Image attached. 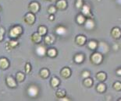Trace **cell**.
Here are the masks:
<instances>
[{"label":"cell","mask_w":121,"mask_h":101,"mask_svg":"<svg viewBox=\"0 0 121 101\" xmlns=\"http://www.w3.org/2000/svg\"><path fill=\"white\" fill-rule=\"evenodd\" d=\"M92 82H92V79L87 77L85 78V79H84V85L87 87H90V86H91Z\"/></svg>","instance_id":"23"},{"label":"cell","mask_w":121,"mask_h":101,"mask_svg":"<svg viewBox=\"0 0 121 101\" xmlns=\"http://www.w3.org/2000/svg\"><path fill=\"white\" fill-rule=\"evenodd\" d=\"M17 44H18V42L15 40H11V41H9V45L11 48H14L15 47L17 46Z\"/></svg>","instance_id":"32"},{"label":"cell","mask_w":121,"mask_h":101,"mask_svg":"<svg viewBox=\"0 0 121 101\" xmlns=\"http://www.w3.org/2000/svg\"><path fill=\"white\" fill-rule=\"evenodd\" d=\"M51 84H52V87H56L60 84V80H59V79H57V78L53 77L52 79V81H51Z\"/></svg>","instance_id":"27"},{"label":"cell","mask_w":121,"mask_h":101,"mask_svg":"<svg viewBox=\"0 0 121 101\" xmlns=\"http://www.w3.org/2000/svg\"><path fill=\"white\" fill-rule=\"evenodd\" d=\"M111 35L113 38L115 39H119L120 37V35H121V32H120V28L118 27H115L113 28L111 31Z\"/></svg>","instance_id":"6"},{"label":"cell","mask_w":121,"mask_h":101,"mask_svg":"<svg viewBox=\"0 0 121 101\" xmlns=\"http://www.w3.org/2000/svg\"><path fill=\"white\" fill-rule=\"evenodd\" d=\"M47 1H49V2H54L55 0H47Z\"/></svg>","instance_id":"41"},{"label":"cell","mask_w":121,"mask_h":101,"mask_svg":"<svg viewBox=\"0 0 121 101\" xmlns=\"http://www.w3.org/2000/svg\"><path fill=\"white\" fill-rule=\"evenodd\" d=\"M89 76H90V72L87 71H84L83 73H82V77H84V78H87Z\"/></svg>","instance_id":"36"},{"label":"cell","mask_w":121,"mask_h":101,"mask_svg":"<svg viewBox=\"0 0 121 101\" xmlns=\"http://www.w3.org/2000/svg\"><path fill=\"white\" fill-rule=\"evenodd\" d=\"M23 32V29L20 26H16L13 27L9 31V36L12 38H17L18 36H20Z\"/></svg>","instance_id":"1"},{"label":"cell","mask_w":121,"mask_h":101,"mask_svg":"<svg viewBox=\"0 0 121 101\" xmlns=\"http://www.w3.org/2000/svg\"><path fill=\"white\" fill-rule=\"evenodd\" d=\"M91 60L95 65H99L102 61V55L99 52L94 53L91 57Z\"/></svg>","instance_id":"2"},{"label":"cell","mask_w":121,"mask_h":101,"mask_svg":"<svg viewBox=\"0 0 121 101\" xmlns=\"http://www.w3.org/2000/svg\"><path fill=\"white\" fill-rule=\"evenodd\" d=\"M27 93L30 97H35L38 94V88L36 86V85H30V86L28 88Z\"/></svg>","instance_id":"3"},{"label":"cell","mask_w":121,"mask_h":101,"mask_svg":"<svg viewBox=\"0 0 121 101\" xmlns=\"http://www.w3.org/2000/svg\"><path fill=\"white\" fill-rule=\"evenodd\" d=\"M95 22L92 19H87L85 22V28L87 30H92L95 27Z\"/></svg>","instance_id":"8"},{"label":"cell","mask_w":121,"mask_h":101,"mask_svg":"<svg viewBox=\"0 0 121 101\" xmlns=\"http://www.w3.org/2000/svg\"><path fill=\"white\" fill-rule=\"evenodd\" d=\"M0 10H1V8H0Z\"/></svg>","instance_id":"42"},{"label":"cell","mask_w":121,"mask_h":101,"mask_svg":"<svg viewBox=\"0 0 121 101\" xmlns=\"http://www.w3.org/2000/svg\"><path fill=\"white\" fill-rule=\"evenodd\" d=\"M30 64L27 63L26 65V72H27V73L30 72Z\"/></svg>","instance_id":"37"},{"label":"cell","mask_w":121,"mask_h":101,"mask_svg":"<svg viewBox=\"0 0 121 101\" xmlns=\"http://www.w3.org/2000/svg\"><path fill=\"white\" fill-rule=\"evenodd\" d=\"M117 73L118 76H120V75H121V70H120V69L117 70Z\"/></svg>","instance_id":"38"},{"label":"cell","mask_w":121,"mask_h":101,"mask_svg":"<svg viewBox=\"0 0 121 101\" xmlns=\"http://www.w3.org/2000/svg\"><path fill=\"white\" fill-rule=\"evenodd\" d=\"M66 32V28L63 27V26H59V27L56 29V33L59 35H64Z\"/></svg>","instance_id":"16"},{"label":"cell","mask_w":121,"mask_h":101,"mask_svg":"<svg viewBox=\"0 0 121 101\" xmlns=\"http://www.w3.org/2000/svg\"><path fill=\"white\" fill-rule=\"evenodd\" d=\"M82 5H83V1L82 0H78L76 2V6L77 8H78V9H80V8H81L82 6Z\"/></svg>","instance_id":"34"},{"label":"cell","mask_w":121,"mask_h":101,"mask_svg":"<svg viewBox=\"0 0 121 101\" xmlns=\"http://www.w3.org/2000/svg\"><path fill=\"white\" fill-rule=\"evenodd\" d=\"M96 78L99 81H105V79H106V75H105V73H104V72H99V73L97 74Z\"/></svg>","instance_id":"20"},{"label":"cell","mask_w":121,"mask_h":101,"mask_svg":"<svg viewBox=\"0 0 121 101\" xmlns=\"http://www.w3.org/2000/svg\"><path fill=\"white\" fill-rule=\"evenodd\" d=\"M4 32H5L4 28H2V27L0 28V41H2V39H3Z\"/></svg>","instance_id":"35"},{"label":"cell","mask_w":121,"mask_h":101,"mask_svg":"<svg viewBox=\"0 0 121 101\" xmlns=\"http://www.w3.org/2000/svg\"><path fill=\"white\" fill-rule=\"evenodd\" d=\"M97 47H99V51H101L102 53H106L109 51V47L106 44V43H105V42H101Z\"/></svg>","instance_id":"7"},{"label":"cell","mask_w":121,"mask_h":101,"mask_svg":"<svg viewBox=\"0 0 121 101\" xmlns=\"http://www.w3.org/2000/svg\"><path fill=\"white\" fill-rule=\"evenodd\" d=\"M6 82H7V85H9V87L11 88H15L17 86V82L16 81L13 79V78L11 77V76H9L8 78L6 79Z\"/></svg>","instance_id":"10"},{"label":"cell","mask_w":121,"mask_h":101,"mask_svg":"<svg viewBox=\"0 0 121 101\" xmlns=\"http://www.w3.org/2000/svg\"><path fill=\"white\" fill-rule=\"evenodd\" d=\"M46 33H47V29H46L45 27L42 26V27H40L39 28H38V33H39L41 36H43V35L46 34Z\"/></svg>","instance_id":"24"},{"label":"cell","mask_w":121,"mask_h":101,"mask_svg":"<svg viewBox=\"0 0 121 101\" xmlns=\"http://www.w3.org/2000/svg\"><path fill=\"white\" fill-rule=\"evenodd\" d=\"M31 40L35 43H39L42 40V36L39 33H35L31 36Z\"/></svg>","instance_id":"14"},{"label":"cell","mask_w":121,"mask_h":101,"mask_svg":"<svg viewBox=\"0 0 121 101\" xmlns=\"http://www.w3.org/2000/svg\"><path fill=\"white\" fill-rule=\"evenodd\" d=\"M113 87H114V89L116 90H117V91H119V90L121 89V83L120 82H115L114 85H113Z\"/></svg>","instance_id":"31"},{"label":"cell","mask_w":121,"mask_h":101,"mask_svg":"<svg viewBox=\"0 0 121 101\" xmlns=\"http://www.w3.org/2000/svg\"><path fill=\"white\" fill-rule=\"evenodd\" d=\"M40 76L42 78H43V79H46V78H48V76H49V72H48V69H44L42 70V71H41Z\"/></svg>","instance_id":"19"},{"label":"cell","mask_w":121,"mask_h":101,"mask_svg":"<svg viewBox=\"0 0 121 101\" xmlns=\"http://www.w3.org/2000/svg\"><path fill=\"white\" fill-rule=\"evenodd\" d=\"M60 100H69V99H68V98H66V97H65V98H63V97H62Z\"/></svg>","instance_id":"39"},{"label":"cell","mask_w":121,"mask_h":101,"mask_svg":"<svg viewBox=\"0 0 121 101\" xmlns=\"http://www.w3.org/2000/svg\"><path fill=\"white\" fill-rule=\"evenodd\" d=\"M54 41H55V37L52 35L46 36L45 38V42L46 44H52L54 43Z\"/></svg>","instance_id":"18"},{"label":"cell","mask_w":121,"mask_h":101,"mask_svg":"<svg viewBox=\"0 0 121 101\" xmlns=\"http://www.w3.org/2000/svg\"><path fill=\"white\" fill-rule=\"evenodd\" d=\"M70 74H71V72H70V69H69V68H64L61 71L62 76L64 77V78H68V77H69V76H70Z\"/></svg>","instance_id":"15"},{"label":"cell","mask_w":121,"mask_h":101,"mask_svg":"<svg viewBox=\"0 0 121 101\" xmlns=\"http://www.w3.org/2000/svg\"><path fill=\"white\" fill-rule=\"evenodd\" d=\"M47 54L48 56L51 57V58H54V57L56 55L57 52H56V51L54 48H52V49H49V50L47 51Z\"/></svg>","instance_id":"25"},{"label":"cell","mask_w":121,"mask_h":101,"mask_svg":"<svg viewBox=\"0 0 121 101\" xmlns=\"http://www.w3.org/2000/svg\"><path fill=\"white\" fill-rule=\"evenodd\" d=\"M24 75L21 73V72H18V73L17 74V80L18 82H22L24 81Z\"/></svg>","instance_id":"29"},{"label":"cell","mask_w":121,"mask_h":101,"mask_svg":"<svg viewBox=\"0 0 121 101\" xmlns=\"http://www.w3.org/2000/svg\"><path fill=\"white\" fill-rule=\"evenodd\" d=\"M88 48L91 49V50H95V49H96L97 46H98V44L96 41H94V40H91L90 42L88 43Z\"/></svg>","instance_id":"22"},{"label":"cell","mask_w":121,"mask_h":101,"mask_svg":"<svg viewBox=\"0 0 121 101\" xmlns=\"http://www.w3.org/2000/svg\"><path fill=\"white\" fill-rule=\"evenodd\" d=\"M39 4L38 3V2H31L30 5H29V9L30 11L32 12V13H35V12H37L38 10H39Z\"/></svg>","instance_id":"5"},{"label":"cell","mask_w":121,"mask_h":101,"mask_svg":"<svg viewBox=\"0 0 121 101\" xmlns=\"http://www.w3.org/2000/svg\"><path fill=\"white\" fill-rule=\"evenodd\" d=\"M105 90V85L103 83H100L97 86V91L99 93H103Z\"/></svg>","instance_id":"26"},{"label":"cell","mask_w":121,"mask_h":101,"mask_svg":"<svg viewBox=\"0 0 121 101\" xmlns=\"http://www.w3.org/2000/svg\"><path fill=\"white\" fill-rule=\"evenodd\" d=\"M74 60L77 62V63H81V62H83L84 61V55L83 54H77L75 56V58H74Z\"/></svg>","instance_id":"21"},{"label":"cell","mask_w":121,"mask_h":101,"mask_svg":"<svg viewBox=\"0 0 121 101\" xmlns=\"http://www.w3.org/2000/svg\"><path fill=\"white\" fill-rule=\"evenodd\" d=\"M66 93L64 90H62V89H59L57 92H56V97H57L58 98H62L64 96H65Z\"/></svg>","instance_id":"30"},{"label":"cell","mask_w":121,"mask_h":101,"mask_svg":"<svg viewBox=\"0 0 121 101\" xmlns=\"http://www.w3.org/2000/svg\"><path fill=\"white\" fill-rule=\"evenodd\" d=\"M56 8L60 10L65 9L66 8V2L65 0H60V1L57 2V3H56Z\"/></svg>","instance_id":"11"},{"label":"cell","mask_w":121,"mask_h":101,"mask_svg":"<svg viewBox=\"0 0 121 101\" xmlns=\"http://www.w3.org/2000/svg\"><path fill=\"white\" fill-rule=\"evenodd\" d=\"M48 12H49L50 14H54L56 12V7L55 6H50L48 9Z\"/></svg>","instance_id":"33"},{"label":"cell","mask_w":121,"mask_h":101,"mask_svg":"<svg viewBox=\"0 0 121 101\" xmlns=\"http://www.w3.org/2000/svg\"><path fill=\"white\" fill-rule=\"evenodd\" d=\"M9 61L6 58H2L0 59V68L2 69H6L9 67Z\"/></svg>","instance_id":"9"},{"label":"cell","mask_w":121,"mask_h":101,"mask_svg":"<svg viewBox=\"0 0 121 101\" xmlns=\"http://www.w3.org/2000/svg\"><path fill=\"white\" fill-rule=\"evenodd\" d=\"M49 20H54V16H49Z\"/></svg>","instance_id":"40"},{"label":"cell","mask_w":121,"mask_h":101,"mask_svg":"<svg viewBox=\"0 0 121 101\" xmlns=\"http://www.w3.org/2000/svg\"><path fill=\"white\" fill-rule=\"evenodd\" d=\"M82 12L84 15L87 16H91V11H90V8L88 6H82Z\"/></svg>","instance_id":"17"},{"label":"cell","mask_w":121,"mask_h":101,"mask_svg":"<svg viewBox=\"0 0 121 101\" xmlns=\"http://www.w3.org/2000/svg\"><path fill=\"white\" fill-rule=\"evenodd\" d=\"M86 41V37L83 35H79L76 38V43L78 44V45H83L84 44Z\"/></svg>","instance_id":"13"},{"label":"cell","mask_w":121,"mask_h":101,"mask_svg":"<svg viewBox=\"0 0 121 101\" xmlns=\"http://www.w3.org/2000/svg\"><path fill=\"white\" fill-rule=\"evenodd\" d=\"M35 21V17L34 14L32 13H27L26 16H24V22L27 23L29 25H32L33 23Z\"/></svg>","instance_id":"4"},{"label":"cell","mask_w":121,"mask_h":101,"mask_svg":"<svg viewBox=\"0 0 121 101\" xmlns=\"http://www.w3.org/2000/svg\"><path fill=\"white\" fill-rule=\"evenodd\" d=\"M36 53L38 54V55H39L41 57L44 56L46 53V49L44 46H39L36 49Z\"/></svg>","instance_id":"12"},{"label":"cell","mask_w":121,"mask_h":101,"mask_svg":"<svg viewBox=\"0 0 121 101\" xmlns=\"http://www.w3.org/2000/svg\"><path fill=\"white\" fill-rule=\"evenodd\" d=\"M77 21H78V23L80 24H82V23H84L85 22V18L83 15H79L78 16V18H77Z\"/></svg>","instance_id":"28"}]
</instances>
